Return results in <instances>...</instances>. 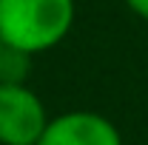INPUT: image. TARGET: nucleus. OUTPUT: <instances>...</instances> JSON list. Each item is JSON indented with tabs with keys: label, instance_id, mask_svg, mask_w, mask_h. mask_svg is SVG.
<instances>
[{
	"label": "nucleus",
	"instance_id": "obj_1",
	"mask_svg": "<svg viewBox=\"0 0 148 145\" xmlns=\"http://www.w3.org/2000/svg\"><path fill=\"white\" fill-rule=\"evenodd\" d=\"M74 0H0V40L34 57L60 46L74 26Z\"/></svg>",
	"mask_w": 148,
	"mask_h": 145
},
{
	"label": "nucleus",
	"instance_id": "obj_2",
	"mask_svg": "<svg viewBox=\"0 0 148 145\" xmlns=\"http://www.w3.org/2000/svg\"><path fill=\"white\" fill-rule=\"evenodd\" d=\"M49 111L26 83H0V145H34L49 125Z\"/></svg>",
	"mask_w": 148,
	"mask_h": 145
},
{
	"label": "nucleus",
	"instance_id": "obj_3",
	"mask_svg": "<svg viewBox=\"0 0 148 145\" xmlns=\"http://www.w3.org/2000/svg\"><path fill=\"white\" fill-rule=\"evenodd\" d=\"M34 145H123V134L108 117L74 108L51 117Z\"/></svg>",
	"mask_w": 148,
	"mask_h": 145
},
{
	"label": "nucleus",
	"instance_id": "obj_4",
	"mask_svg": "<svg viewBox=\"0 0 148 145\" xmlns=\"http://www.w3.org/2000/svg\"><path fill=\"white\" fill-rule=\"evenodd\" d=\"M29 68H32V57L29 54L14 51L9 46L3 49V57H0V83H26Z\"/></svg>",
	"mask_w": 148,
	"mask_h": 145
},
{
	"label": "nucleus",
	"instance_id": "obj_5",
	"mask_svg": "<svg viewBox=\"0 0 148 145\" xmlns=\"http://www.w3.org/2000/svg\"><path fill=\"white\" fill-rule=\"evenodd\" d=\"M125 6H128L131 14H137L140 20H145L148 23V0H123Z\"/></svg>",
	"mask_w": 148,
	"mask_h": 145
},
{
	"label": "nucleus",
	"instance_id": "obj_6",
	"mask_svg": "<svg viewBox=\"0 0 148 145\" xmlns=\"http://www.w3.org/2000/svg\"><path fill=\"white\" fill-rule=\"evenodd\" d=\"M3 49H6V43H3V40H0V57H3Z\"/></svg>",
	"mask_w": 148,
	"mask_h": 145
}]
</instances>
